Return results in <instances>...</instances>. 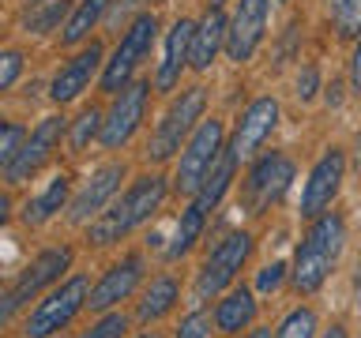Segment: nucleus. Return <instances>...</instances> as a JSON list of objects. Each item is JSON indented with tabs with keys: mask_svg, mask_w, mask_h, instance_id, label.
I'll list each match as a JSON object with an SVG mask.
<instances>
[{
	"mask_svg": "<svg viewBox=\"0 0 361 338\" xmlns=\"http://www.w3.org/2000/svg\"><path fill=\"white\" fill-rule=\"evenodd\" d=\"M166 192H169V184H166L162 173H143L140 180H132L128 192H124L121 199H113L109 207L87 225L90 244L109 248V244L124 241V237H128L132 230H140L143 222L154 218L158 207L166 203Z\"/></svg>",
	"mask_w": 361,
	"mask_h": 338,
	"instance_id": "nucleus-1",
	"label": "nucleus"
},
{
	"mask_svg": "<svg viewBox=\"0 0 361 338\" xmlns=\"http://www.w3.org/2000/svg\"><path fill=\"white\" fill-rule=\"evenodd\" d=\"M346 248V222L338 214H320L312 218L309 233L301 237L298 256L290 267V286L298 293H316L327 282V275L335 270L338 256Z\"/></svg>",
	"mask_w": 361,
	"mask_h": 338,
	"instance_id": "nucleus-2",
	"label": "nucleus"
},
{
	"mask_svg": "<svg viewBox=\"0 0 361 338\" xmlns=\"http://www.w3.org/2000/svg\"><path fill=\"white\" fill-rule=\"evenodd\" d=\"M90 289H94V286H90L87 275H72L68 282H61V286H53L30 308L27 323H23V334H27V338H49V334H56L61 327H68L79 312L87 308Z\"/></svg>",
	"mask_w": 361,
	"mask_h": 338,
	"instance_id": "nucleus-3",
	"label": "nucleus"
},
{
	"mask_svg": "<svg viewBox=\"0 0 361 338\" xmlns=\"http://www.w3.org/2000/svg\"><path fill=\"white\" fill-rule=\"evenodd\" d=\"M203 109H207V90H203V87L180 90V98L166 109V117L158 120L151 143H147V158H151V162H166V158H173L180 151V143L192 139V132L200 128Z\"/></svg>",
	"mask_w": 361,
	"mask_h": 338,
	"instance_id": "nucleus-4",
	"label": "nucleus"
},
{
	"mask_svg": "<svg viewBox=\"0 0 361 338\" xmlns=\"http://www.w3.org/2000/svg\"><path fill=\"white\" fill-rule=\"evenodd\" d=\"M226 151V128L222 120H200V128L192 132V139L185 143L180 151V162H177V177H173V188L185 192V196H196L203 188V180L211 177V169L219 165V158Z\"/></svg>",
	"mask_w": 361,
	"mask_h": 338,
	"instance_id": "nucleus-5",
	"label": "nucleus"
},
{
	"mask_svg": "<svg viewBox=\"0 0 361 338\" xmlns=\"http://www.w3.org/2000/svg\"><path fill=\"white\" fill-rule=\"evenodd\" d=\"M72 267V248L68 244H56V248H45V252H38L27 263V270L11 282L8 293H4V304H0V320H11L19 308H27V304L38 297L42 289L56 286V282L64 278V270Z\"/></svg>",
	"mask_w": 361,
	"mask_h": 338,
	"instance_id": "nucleus-6",
	"label": "nucleus"
},
{
	"mask_svg": "<svg viewBox=\"0 0 361 338\" xmlns=\"http://www.w3.org/2000/svg\"><path fill=\"white\" fill-rule=\"evenodd\" d=\"M248 256H252V233L248 230H237L230 237H222V241L214 244V252L203 259V267L196 275V297L211 301V297H219L222 289H230L237 270L248 263Z\"/></svg>",
	"mask_w": 361,
	"mask_h": 338,
	"instance_id": "nucleus-7",
	"label": "nucleus"
},
{
	"mask_svg": "<svg viewBox=\"0 0 361 338\" xmlns=\"http://www.w3.org/2000/svg\"><path fill=\"white\" fill-rule=\"evenodd\" d=\"M158 38V19L151 11H143V15H135L128 23V30H124L121 45L113 49V56L106 61V72H102V90H109V94H121L124 87H128L132 72L140 68V61L147 53H151V45Z\"/></svg>",
	"mask_w": 361,
	"mask_h": 338,
	"instance_id": "nucleus-8",
	"label": "nucleus"
},
{
	"mask_svg": "<svg viewBox=\"0 0 361 338\" xmlns=\"http://www.w3.org/2000/svg\"><path fill=\"white\" fill-rule=\"evenodd\" d=\"M290 180H293V162L290 158L279 154V151L264 154L252 169H248V180H245V207H248V214L271 211L282 196H286Z\"/></svg>",
	"mask_w": 361,
	"mask_h": 338,
	"instance_id": "nucleus-9",
	"label": "nucleus"
},
{
	"mask_svg": "<svg viewBox=\"0 0 361 338\" xmlns=\"http://www.w3.org/2000/svg\"><path fill=\"white\" fill-rule=\"evenodd\" d=\"M343 177H346V154L331 146L320 162L312 165L309 180H305V192H301V218H320L327 214V207L335 203L338 188H343Z\"/></svg>",
	"mask_w": 361,
	"mask_h": 338,
	"instance_id": "nucleus-10",
	"label": "nucleus"
},
{
	"mask_svg": "<svg viewBox=\"0 0 361 338\" xmlns=\"http://www.w3.org/2000/svg\"><path fill=\"white\" fill-rule=\"evenodd\" d=\"M64 117H42V124L27 135V143H23V151L16 154V162L4 165V180L8 184H23V180H30L38 169L49 162V154L56 151V143H61V135H64Z\"/></svg>",
	"mask_w": 361,
	"mask_h": 338,
	"instance_id": "nucleus-11",
	"label": "nucleus"
},
{
	"mask_svg": "<svg viewBox=\"0 0 361 338\" xmlns=\"http://www.w3.org/2000/svg\"><path fill=\"white\" fill-rule=\"evenodd\" d=\"M147 90H151L147 83H128L113 98V109L106 113V124H102V135H98L106 151H117V146H124L135 135V128L143 120V109H147Z\"/></svg>",
	"mask_w": 361,
	"mask_h": 338,
	"instance_id": "nucleus-12",
	"label": "nucleus"
},
{
	"mask_svg": "<svg viewBox=\"0 0 361 338\" xmlns=\"http://www.w3.org/2000/svg\"><path fill=\"white\" fill-rule=\"evenodd\" d=\"M267 11H271V0H241L237 4L230 19V38H226V56L233 64L252 61V53L259 49L267 30Z\"/></svg>",
	"mask_w": 361,
	"mask_h": 338,
	"instance_id": "nucleus-13",
	"label": "nucleus"
},
{
	"mask_svg": "<svg viewBox=\"0 0 361 338\" xmlns=\"http://www.w3.org/2000/svg\"><path fill=\"white\" fill-rule=\"evenodd\" d=\"M121 180H124V165H121V162L102 165L98 173H94L83 188L75 192V199L68 203V218H72L75 225H90L102 211H106V203H109L113 196H117Z\"/></svg>",
	"mask_w": 361,
	"mask_h": 338,
	"instance_id": "nucleus-14",
	"label": "nucleus"
},
{
	"mask_svg": "<svg viewBox=\"0 0 361 338\" xmlns=\"http://www.w3.org/2000/svg\"><path fill=\"white\" fill-rule=\"evenodd\" d=\"M140 282H143V259H140V256H124L121 263H113L106 275L98 278V286L90 289L87 308H90V312H109V308H117L121 301H128L132 293L140 289Z\"/></svg>",
	"mask_w": 361,
	"mask_h": 338,
	"instance_id": "nucleus-15",
	"label": "nucleus"
},
{
	"mask_svg": "<svg viewBox=\"0 0 361 338\" xmlns=\"http://www.w3.org/2000/svg\"><path fill=\"white\" fill-rule=\"evenodd\" d=\"M275 124H279V101L275 98L248 101V109L241 113V120H237V135H233V143H230V151L237 154V162L252 158L259 151V143L275 132Z\"/></svg>",
	"mask_w": 361,
	"mask_h": 338,
	"instance_id": "nucleus-16",
	"label": "nucleus"
},
{
	"mask_svg": "<svg viewBox=\"0 0 361 338\" xmlns=\"http://www.w3.org/2000/svg\"><path fill=\"white\" fill-rule=\"evenodd\" d=\"M98 68H102V45L90 42L87 49H79L72 61L61 64V72H56L53 83H49V98L56 101V106H64V101L79 98V94L90 87V79H94Z\"/></svg>",
	"mask_w": 361,
	"mask_h": 338,
	"instance_id": "nucleus-17",
	"label": "nucleus"
},
{
	"mask_svg": "<svg viewBox=\"0 0 361 338\" xmlns=\"http://www.w3.org/2000/svg\"><path fill=\"white\" fill-rule=\"evenodd\" d=\"M192 34H196V23H188V19H177L173 27H169L162 61H158V72H154L158 90H173L180 83V72L192 68Z\"/></svg>",
	"mask_w": 361,
	"mask_h": 338,
	"instance_id": "nucleus-18",
	"label": "nucleus"
},
{
	"mask_svg": "<svg viewBox=\"0 0 361 338\" xmlns=\"http://www.w3.org/2000/svg\"><path fill=\"white\" fill-rule=\"evenodd\" d=\"M226 38H230V19L222 15V8H207V15L196 23V34H192V68L207 72L219 49H226Z\"/></svg>",
	"mask_w": 361,
	"mask_h": 338,
	"instance_id": "nucleus-19",
	"label": "nucleus"
},
{
	"mask_svg": "<svg viewBox=\"0 0 361 338\" xmlns=\"http://www.w3.org/2000/svg\"><path fill=\"white\" fill-rule=\"evenodd\" d=\"M256 297L248 286H237L230 289L226 297L214 304V327H219V334H241L248 327L256 323Z\"/></svg>",
	"mask_w": 361,
	"mask_h": 338,
	"instance_id": "nucleus-20",
	"label": "nucleus"
},
{
	"mask_svg": "<svg viewBox=\"0 0 361 338\" xmlns=\"http://www.w3.org/2000/svg\"><path fill=\"white\" fill-rule=\"evenodd\" d=\"M177 297H180L177 278L173 275H158V278H151V286L143 289L140 304H135V315H140L143 323H154V320H162L166 312H173Z\"/></svg>",
	"mask_w": 361,
	"mask_h": 338,
	"instance_id": "nucleus-21",
	"label": "nucleus"
},
{
	"mask_svg": "<svg viewBox=\"0 0 361 338\" xmlns=\"http://www.w3.org/2000/svg\"><path fill=\"white\" fill-rule=\"evenodd\" d=\"M203 225H207V211L200 207L196 199L188 203V211L180 214V222H177V230H173V241L166 244V259H180V256H188L192 252V244L203 237Z\"/></svg>",
	"mask_w": 361,
	"mask_h": 338,
	"instance_id": "nucleus-22",
	"label": "nucleus"
},
{
	"mask_svg": "<svg viewBox=\"0 0 361 338\" xmlns=\"http://www.w3.org/2000/svg\"><path fill=\"white\" fill-rule=\"evenodd\" d=\"M233 173H237V154L230 151V146H226L222 158H219V165L211 169V177L203 180V188L196 192V203H200L203 211H214V207L222 203V196L230 192V180H233Z\"/></svg>",
	"mask_w": 361,
	"mask_h": 338,
	"instance_id": "nucleus-23",
	"label": "nucleus"
},
{
	"mask_svg": "<svg viewBox=\"0 0 361 338\" xmlns=\"http://www.w3.org/2000/svg\"><path fill=\"white\" fill-rule=\"evenodd\" d=\"M113 0H79V8L72 11V19L64 23V34H61V42L64 45H79L83 38H90V30L98 27V19L109 11Z\"/></svg>",
	"mask_w": 361,
	"mask_h": 338,
	"instance_id": "nucleus-24",
	"label": "nucleus"
},
{
	"mask_svg": "<svg viewBox=\"0 0 361 338\" xmlns=\"http://www.w3.org/2000/svg\"><path fill=\"white\" fill-rule=\"evenodd\" d=\"M68 188H72V184H68V177H64V173H61V177H53V180H49V188H45L38 199H30L27 207H23V222H27V225H42V222H49L53 214L64 207Z\"/></svg>",
	"mask_w": 361,
	"mask_h": 338,
	"instance_id": "nucleus-25",
	"label": "nucleus"
},
{
	"mask_svg": "<svg viewBox=\"0 0 361 338\" xmlns=\"http://www.w3.org/2000/svg\"><path fill=\"white\" fill-rule=\"evenodd\" d=\"M68 8H72V0H27V8H23V30L27 34L53 30L68 15Z\"/></svg>",
	"mask_w": 361,
	"mask_h": 338,
	"instance_id": "nucleus-26",
	"label": "nucleus"
},
{
	"mask_svg": "<svg viewBox=\"0 0 361 338\" xmlns=\"http://www.w3.org/2000/svg\"><path fill=\"white\" fill-rule=\"evenodd\" d=\"M102 124H106V117H102L94 106H87L83 113H79L75 124H72V135H68L72 154H83V151H87V143L94 139V135H102Z\"/></svg>",
	"mask_w": 361,
	"mask_h": 338,
	"instance_id": "nucleus-27",
	"label": "nucleus"
},
{
	"mask_svg": "<svg viewBox=\"0 0 361 338\" xmlns=\"http://www.w3.org/2000/svg\"><path fill=\"white\" fill-rule=\"evenodd\" d=\"M275 338H316V312L312 308H293L279 323Z\"/></svg>",
	"mask_w": 361,
	"mask_h": 338,
	"instance_id": "nucleus-28",
	"label": "nucleus"
},
{
	"mask_svg": "<svg viewBox=\"0 0 361 338\" xmlns=\"http://www.w3.org/2000/svg\"><path fill=\"white\" fill-rule=\"evenodd\" d=\"M335 30L338 38H361V0H338Z\"/></svg>",
	"mask_w": 361,
	"mask_h": 338,
	"instance_id": "nucleus-29",
	"label": "nucleus"
},
{
	"mask_svg": "<svg viewBox=\"0 0 361 338\" xmlns=\"http://www.w3.org/2000/svg\"><path fill=\"white\" fill-rule=\"evenodd\" d=\"M124 331H128V315L124 312H106L90 331H83L79 338H124Z\"/></svg>",
	"mask_w": 361,
	"mask_h": 338,
	"instance_id": "nucleus-30",
	"label": "nucleus"
},
{
	"mask_svg": "<svg viewBox=\"0 0 361 338\" xmlns=\"http://www.w3.org/2000/svg\"><path fill=\"white\" fill-rule=\"evenodd\" d=\"M23 143H27V132L19 128V124H4V135H0V165H11L16 162V154L23 151Z\"/></svg>",
	"mask_w": 361,
	"mask_h": 338,
	"instance_id": "nucleus-31",
	"label": "nucleus"
},
{
	"mask_svg": "<svg viewBox=\"0 0 361 338\" xmlns=\"http://www.w3.org/2000/svg\"><path fill=\"white\" fill-rule=\"evenodd\" d=\"M177 338H211V315L203 312V308H196L192 315H185V320H180V327H177Z\"/></svg>",
	"mask_w": 361,
	"mask_h": 338,
	"instance_id": "nucleus-32",
	"label": "nucleus"
},
{
	"mask_svg": "<svg viewBox=\"0 0 361 338\" xmlns=\"http://www.w3.org/2000/svg\"><path fill=\"white\" fill-rule=\"evenodd\" d=\"M19 72H23V53L8 49L4 56H0V90H11V87H16Z\"/></svg>",
	"mask_w": 361,
	"mask_h": 338,
	"instance_id": "nucleus-33",
	"label": "nucleus"
},
{
	"mask_svg": "<svg viewBox=\"0 0 361 338\" xmlns=\"http://www.w3.org/2000/svg\"><path fill=\"white\" fill-rule=\"evenodd\" d=\"M282 278H286V263H267L259 270V293H275L282 286Z\"/></svg>",
	"mask_w": 361,
	"mask_h": 338,
	"instance_id": "nucleus-34",
	"label": "nucleus"
},
{
	"mask_svg": "<svg viewBox=\"0 0 361 338\" xmlns=\"http://www.w3.org/2000/svg\"><path fill=\"white\" fill-rule=\"evenodd\" d=\"M140 8V0H113L109 4V27H121L124 19H128V11Z\"/></svg>",
	"mask_w": 361,
	"mask_h": 338,
	"instance_id": "nucleus-35",
	"label": "nucleus"
},
{
	"mask_svg": "<svg viewBox=\"0 0 361 338\" xmlns=\"http://www.w3.org/2000/svg\"><path fill=\"white\" fill-rule=\"evenodd\" d=\"M350 87H354V94L361 98V38L354 45V56H350Z\"/></svg>",
	"mask_w": 361,
	"mask_h": 338,
	"instance_id": "nucleus-36",
	"label": "nucleus"
},
{
	"mask_svg": "<svg viewBox=\"0 0 361 338\" xmlns=\"http://www.w3.org/2000/svg\"><path fill=\"white\" fill-rule=\"evenodd\" d=\"M312 94H316V72H312V68H305L301 79H298V98H301V101H309Z\"/></svg>",
	"mask_w": 361,
	"mask_h": 338,
	"instance_id": "nucleus-37",
	"label": "nucleus"
},
{
	"mask_svg": "<svg viewBox=\"0 0 361 338\" xmlns=\"http://www.w3.org/2000/svg\"><path fill=\"white\" fill-rule=\"evenodd\" d=\"M320 338H346V327H343V323H331Z\"/></svg>",
	"mask_w": 361,
	"mask_h": 338,
	"instance_id": "nucleus-38",
	"label": "nucleus"
},
{
	"mask_svg": "<svg viewBox=\"0 0 361 338\" xmlns=\"http://www.w3.org/2000/svg\"><path fill=\"white\" fill-rule=\"evenodd\" d=\"M354 304H357V312H361V263H357V275H354Z\"/></svg>",
	"mask_w": 361,
	"mask_h": 338,
	"instance_id": "nucleus-39",
	"label": "nucleus"
},
{
	"mask_svg": "<svg viewBox=\"0 0 361 338\" xmlns=\"http://www.w3.org/2000/svg\"><path fill=\"white\" fill-rule=\"evenodd\" d=\"M245 338H271V327H252Z\"/></svg>",
	"mask_w": 361,
	"mask_h": 338,
	"instance_id": "nucleus-40",
	"label": "nucleus"
},
{
	"mask_svg": "<svg viewBox=\"0 0 361 338\" xmlns=\"http://www.w3.org/2000/svg\"><path fill=\"white\" fill-rule=\"evenodd\" d=\"M140 338H162V334H158V331H147V334H140Z\"/></svg>",
	"mask_w": 361,
	"mask_h": 338,
	"instance_id": "nucleus-41",
	"label": "nucleus"
},
{
	"mask_svg": "<svg viewBox=\"0 0 361 338\" xmlns=\"http://www.w3.org/2000/svg\"><path fill=\"white\" fill-rule=\"evenodd\" d=\"M357 165H361V135H357Z\"/></svg>",
	"mask_w": 361,
	"mask_h": 338,
	"instance_id": "nucleus-42",
	"label": "nucleus"
},
{
	"mask_svg": "<svg viewBox=\"0 0 361 338\" xmlns=\"http://www.w3.org/2000/svg\"><path fill=\"white\" fill-rule=\"evenodd\" d=\"M226 4V0H211V8H222Z\"/></svg>",
	"mask_w": 361,
	"mask_h": 338,
	"instance_id": "nucleus-43",
	"label": "nucleus"
}]
</instances>
